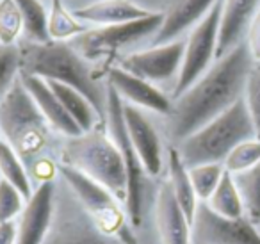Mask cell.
Returning a JSON list of instances; mask_svg holds the SVG:
<instances>
[{
  "instance_id": "obj_20",
  "label": "cell",
  "mask_w": 260,
  "mask_h": 244,
  "mask_svg": "<svg viewBox=\"0 0 260 244\" xmlns=\"http://www.w3.org/2000/svg\"><path fill=\"white\" fill-rule=\"evenodd\" d=\"M162 176L166 178V182L170 184L177 203L180 205L184 214L187 216V219L192 223V218H194V212L200 205V200L194 193V187H192L187 166L182 162L178 151L175 150L173 146H170V144H168L166 169H164Z\"/></svg>"
},
{
  "instance_id": "obj_7",
  "label": "cell",
  "mask_w": 260,
  "mask_h": 244,
  "mask_svg": "<svg viewBox=\"0 0 260 244\" xmlns=\"http://www.w3.org/2000/svg\"><path fill=\"white\" fill-rule=\"evenodd\" d=\"M164 13H152L141 20L87 29L68 41L86 61L98 68V63L111 68L112 59L125 57V50L146 38H153L162 25Z\"/></svg>"
},
{
  "instance_id": "obj_3",
  "label": "cell",
  "mask_w": 260,
  "mask_h": 244,
  "mask_svg": "<svg viewBox=\"0 0 260 244\" xmlns=\"http://www.w3.org/2000/svg\"><path fill=\"white\" fill-rule=\"evenodd\" d=\"M22 73L59 82L80 91L105 119L107 82L98 68L82 57L68 41H20Z\"/></svg>"
},
{
  "instance_id": "obj_27",
  "label": "cell",
  "mask_w": 260,
  "mask_h": 244,
  "mask_svg": "<svg viewBox=\"0 0 260 244\" xmlns=\"http://www.w3.org/2000/svg\"><path fill=\"white\" fill-rule=\"evenodd\" d=\"M23 38V18L15 0H0V45H18Z\"/></svg>"
},
{
  "instance_id": "obj_32",
  "label": "cell",
  "mask_w": 260,
  "mask_h": 244,
  "mask_svg": "<svg viewBox=\"0 0 260 244\" xmlns=\"http://www.w3.org/2000/svg\"><path fill=\"white\" fill-rule=\"evenodd\" d=\"M27 198L6 180H0V223L16 221L22 214Z\"/></svg>"
},
{
  "instance_id": "obj_10",
  "label": "cell",
  "mask_w": 260,
  "mask_h": 244,
  "mask_svg": "<svg viewBox=\"0 0 260 244\" xmlns=\"http://www.w3.org/2000/svg\"><path fill=\"white\" fill-rule=\"evenodd\" d=\"M221 0H217L207 16L185 36L184 61L180 75L173 89V98L184 93L192 82L200 79L217 59V40H219Z\"/></svg>"
},
{
  "instance_id": "obj_8",
  "label": "cell",
  "mask_w": 260,
  "mask_h": 244,
  "mask_svg": "<svg viewBox=\"0 0 260 244\" xmlns=\"http://www.w3.org/2000/svg\"><path fill=\"white\" fill-rule=\"evenodd\" d=\"M43 244H125L109 237L91 219L70 186L57 175L54 182L52 218Z\"/></svg>"
},
{
  "instance_id": "obj_14",
  "label": "cell",
  "mask_w": 260,
  "mask_h": 244,
  "mask_svg": "<svg viewBox=\"0 0 260 244\" xmlns=\"http://www.w3.org/2000/svg\"><path fill=\"white\" fill-rule=\"evenodd\" d=\"M105 82L116 91V95L125 104L148 111L159 118L170 116L171 107H173V98L166 91L157 87L155 84L139 79V77L121 70L119 66H111L105 72Z\"/></svg>"
},
{
  "instance_id": "obj_33",
  "label": "cell",
  "mask_w": 260,
  "mask_h": 244,
  "mask_svg": "<svg viewBox=\"0 0 260 244\" xmlns=\"http://www.w3.org/2000/svg\"><path fill=\"white\" fill-rule=\"evenodd\" d=\"M244 43L248 47L253 63H260V9L256 11V15L253 16L251 23H249Z\"/></svg>"
},
{
  "instance_id": "obj_26",
  "label": "cell",
  "mask_w": 260,
  "mask_h": 244,
  "mask_svg": "<svg viewBox=\"0 0 260 244\" xmlns=\"http://www.w3.org/2000/svg\"><path fill=\"white\" fill-rule=\"evenodd\" d=\"M244 201L246 218L253 223L260 221V161L251 169L239 175H232Z\"/></svg>"
},
{
  "instance_id": "obj_29",
  "label": "cell",
  "mask_w": 260,
  "mask_h": 244,
  "mask_svg": "<svg viewBox=\"0 0 260 244\" xmlns=\"http://www.w3.org/2000/svg\"><path fill=\"white\" fill-rule=\"evenodd\" d=\"M260 161V139L251 137L242 143H239L234 150L224 159L223 166L230 175H239L248 169H251Z\"/></svg>"
},
{
  "instance_id": "obj_18",
  "label": "cell",
  "mask_w": 260,
  "mask_h": 244,
  "mask_svg": "<svg viewBox=\"0 0 260 244\" xmlns=\"http://www.w3.org/2000/svg\"><path fill=\"white\" fill-rule=\"evenodd\" d=\"M217 0H178L164 13L162 25L153 36L152 45H164L182 40L184 34H189L214 8Z\"/></svg>"
},
{
  "instance_id": "obj_21",
  "label": "cell",
  "mask_w": 260,
  "mask_h": 244,
  "mask_svg": "<svg viewBox=\"0 0 260 244\" xmlns=\"http://www.w3.org/2000/svg\"><path fill=\"white\" fill-rule=\"evenodd\" d=\"M47 82L52 87V91L55 93V97L59 98V102L62 104V107L66 109V112L72 116V119L77 123V127L82 132L93 130L100 125H105V119L98 114L94 105L80 91L73 89L70 86H64V84L52 82V80H47Z\"/></svg>"
},
{
  "instance_id": "obj_23",
  "label": "cell",
  "mask_w": 260,
  "mask_h": 244,
  "mask_svg": "<svg viewBox=\"0 0 260 244\" xmlns=\"http://www.w3.org/2000/svg\"><path fill=\"white\" fill-rule=\"evenodd\" d=\"M23 18V38L29 43H47L48 38V9L41 0H15Z\"/></svg>"
},
{
  "instance_id": "obj_31",
  "label": "cell",
  "mask_w": 260,
  "mask_h": 244,
  "mask_svg": "<svg viewBox=\"0 0 260 244\" xmlns=\"http://www.w3.org/2000/svg\"><path fill=\"white\" fill-rule=\"evenodd\" d=\"M242 100H244L249 118L253 121L255 136L260 139V63H253L251 70H249Z\"/></svg>"
},
{
  "instance_id": "obj_17",
  "label": "cell",
  "mask_w": 260,
  "mask_h": 244,
  "mask_svg": "<svg viewBox=\"0 0 260 244\" xmlns=\"http://www.w3.org/2000/svg\"><path fill=\"white\" fill-rule=\"evenodd\" d=\"M20 80L25 86V89L30 93L32 100L36 102L38 109L45 116V119L50 123V127L59 136L66 139V137H75L79 134H82V130L77 127V123L72 119V116L66 112V109L62 107V104L55 97V93L48 86L47 80L34 75H27V73L22 72H20Z\"/></svg>"
},
{
  "instance_id": "obj_16",
  "label": "cell",
  "mask_w": 260,
  "mask_h": 244,
  "mask_svg": "<svg viewBox=\"0 0 260 244\" xmlns=\"http://www.w3.org/2000/svg\"><path fill=\"white\" fill-rule=\"evenodd\" d=\"M260 9V0H221L217 59L244 43L253 16Z\"/></svg>"
},
{
  "instance_id": "obj_4",
  "label": "cell",
  "mask_w": 260,
  "mask_h": 244,
  "mask_svg": "<svg viewBox=\"0 0 260 244\" xmlns=\"http://www.w3.org/2000/svg\"><path fill=\"white\" fill-rule=\"evenodd\" d=\"M59 164L68 166L111 191L126 203L128 176L118 144L109 136L105 125L62 141Z\"/></svg>"
},
{
  "instance_id": "obj_15",
  "label": "cell",
  "mask_w": 260,
  "mask_h": 244,
  "mask_svg": "<svg viewBox=\"0 0 260 244\" xmlns=\"http://www.w3.org/2000/svg\"><path fill=\"white\" fill-rule=\"evenodd\" d=\"M54 182L41 184L27 200L22 214L16 219V244H43L52 218Z\"/></svg>"
},
{
  "instance_id": "obj_2",
  "label": "cell",
  "mask_w": 260,
  "mask_h": 244,
  "mask_svg": "<svg viewBox=\"0 0 260 244\" xmlns=\"http://www.w3.org/2000/svg\"><path fill=\"white\" fill-rule=\"evenodd\" d=\"M0 139H4L27 166L34 189L57 178L64 137L45 119L20 77L0 102Z\"/></svg>"
},
{
  "instance_id": "obj_25",
  "label": "cell",
  "mask_w": 260,
  "mask_h": 244,
  "mask_svg": "<svg viewBox=\"0 0 260 244\" xmlns=\"http://www.w3.org/2000/svg\"><path fill=\"white\" fill-rule=\"evenodd\" d=\"M87 30V25L75 18L73 11H68L62 0H52L48 9V38L50 41H72L79 34Z\"/></svg>"
},
{
  "instance_id": "obj_34",
  "label": "cell",
  "mask_w": 260,
  "mask_h": 244,
  "mask_svg": "<svg viewBox=\"0 0 260 244\" xmlns=\"http://www.w3.org/2000/svg\"><path fill=\"white\" fill-rule=\"evenodd\" d=\"M16 221L0 223V244H16Z\"/></svg>"
},
{
  "instance_id": "obj_13",
  "label": "cell",
  "mask_w": 260,
  "mask_h": 244,
  "mask_svg": "<svg viewBox=\"0 0 260 244\" xmlns=\"http://www.w3.org/2000/svg\"><path fill=\"white\" fill-rule=\"evenodd\" d=\"M150 244H191V221L177 203L164 176L150 216Z\"/></svg>"
},
{
  "instance_id": "obj_30",
  "label": "cell",
  "mask_w": 260,
  "mask_h": 244,
  "mask_svg": "<svg viewBox=\"0 0 260 244\" xmlns=\"http://www.w3.org/2000/svg\"><path fill=\"white\" fill-rule=\"evenodd\" d=\"M22 72V54L18 45H0V102L11 91Z\"/></svg>"
},
{
  "instance_id": "obj_1",
  "label": "cell",
  "mask_w": 260,
  "mask_h": 244,
  "mask_svg": "<svg viewBox=\"0 0 260 244\" xmlns=\"http://www.w3.org/2000/svg\"><path fill=\"white\" fill-rule=\"evenodd\" d=\"M251 66L248 47L241 43L216 59L196 82L175 97L170 116L162 118V134L168 144H178L241 100Z\"/></svg>"
},
{
  "instance_id": "obj_35",
  "label": "cell",
  "mask_w": 260,
  "mask_h": 244,
  "mask_svg": "<svg viewBox=\"0 0 260 244\" xmlns=\"http://www.w3.org/2000/svg\"><path fill=\"white\" fill-rule=\"evenodd\" d=\"M255 225H256V228H258V233H260V221H258V223H255Z\"/></svg>"
},
{
  "instance_id": "obj_11",
  "label": "cell",
  "mask_w": 260,
  "mask_h": 244,
  "mask_svg": "<svg viewBox=\"0 0 260 244\" xmlns=\"http://www.w3.org/2000/svg\"><path fill=\"white\" fill-rule=\"evenodd\" d=\"M152 116L155 114L123 102V119L130 143L138 151L146 173L152 178L159 180L162 178L166 169L168 144H164V134L155 125Z\"/></svg>"
},
{
  "instance_id": "obj_22",
  "label": "cell",
  "mask_w": 260,
  "mask_h": 244,
  "mask_svg": "<svg viewBox=\"0 0 260 244\" xmlns=\"http://www.w3.org/2000/svg\"><path fill=\"white\" fill-rule=\"evenodd\" d=\"M205 203L210 210L223 216V218H228V219L246 218L244 201H242L241 193H239L237 186H235L234 176L228 171L223 175L219 186L216 187L212 196H210Z\"/></svg>"
},
{
  "instance_id": "obj_24",
  "label": "cell",
  "mask_w": 260,
  "mask_h": 244,
  "mask_svg": "<svg viewBox=\"0 0 260 244\" xmlns=\"http://www.w3.org/2000/svg\"><path fill=\"white\" fill-rule=\"evenodd\" d=\"M0 178L15 186L27 200L32 196L34 186L30 182L27 166L4 139H0Z\"/></svg>"
},
{
  "instance_id": "obj_6",
  "label": "cell",
  "mask_w": 260,
  "mask_h": 244,
  "mask_svg": "<svg viewBox=\"0 0 260 244\" xmlns=\"http://www.w3.org/2000/svg\"><path fill=\"white\" fill-rule=\"evenodd\" d=\"M59 176L68 184L77 200L82 203L102 232L123 240L125 244H143L139 233L132 226L125 203L119 201L111 191L68 166L59 164Z\"/></svg>"
},
{
  "instance_id": "obj_5",
  "label": "cell",
  "mask_w": 260,
  "mask_h": 244,
  "mask_svg": "<svg viewBox=\"0 0 260 244\" xmlns=\"http://www.w3.org/2000/svg\"><path fill=\"white\" fill-rule=\"evenodd\" d=\"M251 137H256L255 129L244 100L241 98L223 114L182 139L173 148L187 168L200 164H223L239 143Z\"/></svg>"
},
{
  "instance_id": "obj_9",
  "label": "cell",
  "mask_w": 260,
  "mask_h": 244,
  "mask_svg": "<svg viewBox=\"0 0 260 244\" xmlns=\"http://www.w3.org/2000/svg\"><path fill=\"white\" fill-rule=\"evenodd\" d=\"M184 48L185 38L164 45H152L148 48L130 52L112 66H119L139 79L155 84L173 98V89L184 61Z\"/></svg>"
},
{
  "instance_id": "obj_12",
  "label": "cell",
  "mask_w": 260,
  "mask_h": 244,
  "mask_svg": "<svg viewBox=\"0 0 260 244\" xmlns=\"http://www.w3.org/2000/svg\"><path fill=\"white\" fill-rule=\"evenodd\" d=\"M191 244H260V233L251 219L223 218L200 201L191 223Z\"/></svg>"
},
{
  "instance_id": "obj_28",
  "label": "cell",
  "mask_w": 260,
  "mask_h": 244,
  "mask_svg": "<svg viewBox=\"0 0 260 244\" xmlns=\"http://www.w3.org/2000/svg\"><path fill=\"white\" fill-rule=\"evenodd\" d=\"M187 169H189V176H191L196 196H198V200L203 201V203L212 196V193L216 191V187L219 186L223 175L226 173L223 164H200V166L187 168Z\"/></svg>"
},
{
  "instance_id": "obj_19",
  "label": "cell",
  "mask_w": 260,
  "mask_h": 244,
  "mask_svg": "<svg viewBox=\"0 0 260 244\" xmlns=\"http://www.w3.org/2000/svg\"><path fill=\"white\" fill-rule=\"evenodd\" d=\"M73 15L82 23L105 27L141 20L152 15V11H146L145 8L138 6L132 0H96V2H91L84 8L75 9Z\"/></svg>"
},
{
  "instance_id": "obj_36",
  "label": "cell",
  "mask_w": 260,
  "mask_h": 244,
  "mask_svg": "<svg viewBox=\"0 0 260 244\" xmlns=\"http://www.w3.org/2000/svg\"><path fill=\"white\" fill-rule=\"evenodd\" d=\"M0 180H2V178H0Z\"/></svg>"
}]
</instances>
